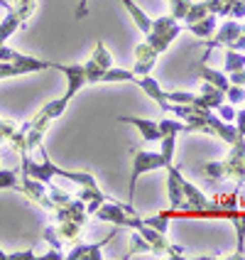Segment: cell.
<instances>
[{
  "label": "cell",
  "mask_w": 245,
  "mask_h": 260,
  "mask_svg": "<svg viewBox=\"0 0 245 260\" xmlns=\"http://www.w3.org/2000/svg\"><path fill=\"white\" fill-rule=\"evenodd\" d=\"M199 76H201V81H208V84H214L218 86L223 93H226V88L231 86V81H228V74L226 72H218L214 67H206V61H201V67H199Z\"/></svg>",
  "instance_id": "2e32d148"
},
{
  "label": "cell",
  "mask_w": 245,
  "mask_h": 260,
  "mask_svg": "<svg viewBox=\"0 0 245 260\" xmlns=\"http://www.w3.org/2000/svg\"><path fill=\"white\" fill-rule=\"evenodd\" d=\"M0 8H3V10H13V5H10V0H0Z\"/></svg>",
  "instance_id": "836d02e7"
},
{
  "label": "cell",
  "mask_w": 245,
  "mask_h": 260,
  "mask_svg": "<svg viewBox=\"0 0 245 260\" xmlns=\"http://www.w3.org/2000/svg\"><path fill=\"white\" fill-rule=\"evenodd\" d=\"M184 174L179 170V165H169L167 167V199H169V211H177L184 206Z\"/></svg>",
  "instance_id": "9c48e42d"
},
{
  "label": "cell",
  "mask_w": 245,
  "mask_h": 260,
  "mask_svg": "<svg viewBox=\"0 0 245 260\" xmlns=\"http://www.w3.org/2000/svg\"><path fill=\"white\" fill-rule=\"evenodd\" d=\"M130 157H132V170H130L128 179V204L135 206V189H137L140 177L155 172V170H167L169 165L162 157V152H155V150H130Z\"/></svg>",
  "instance_id": "3957f363"
},
{
  "label": "cell",
  "mask_w": 245,
  "mask_h": 260,
  "mask_svg": "<svg viewBox=\"0 0 245 260\" xmlns=\"http://www.w3.org/2000/svg\"><path fill=\"white\" fill-rule=\"evenodd\" d=\"M88 15V0H79V5H76V20H84Z\"/></svg>",
  "instance_id": "1f68e13d"
},
{
  "label": "cell",
  "mask_w": 245,
  "mask_h": 260,
  "mask_svg": "<svg viewBox=\"0 0 245 260\" xmlns=\"http://www.w3.org/2000/svg\"><path fill=\"white\" fill-rule=\"evenodd\" d=\"M235 128H238V135H243L245 138V106L235 113Z\"/></svg>",
  "instance_id": "4dcf8cb0"
},
{
  "label": "cell",
  "mask_w": 245,
  "mask_h": 260,
  "mask_svg": "<svg viewBox=\"0 0 245 260\" xmlns=\"http://www.w3.org/2000/svg\"><path fill=\"white\" fill-rule=\"evenodd\" d=\"M182 32H184V22L182 20H177L172 15H159V17H152V27L145 35L147 37L145 42L150 44L157 54H162V52H167L172 47L174 40Z\"/></svg>",
  "instance_id": "277c9868"
},
{
  "label": "cell",
  "mask_w": 245,
  "mask_h": 260,
  "mask_svg": "<svg viewBox=\"0 0 245 260\" xmlns=\"http://www.w3.org/2000/svg\"><path fill=\"white\" fill-rule=\"evenodd\" d=\"M167 3H169V0H167Z\"/></svg>",
  "instance_id": "74e56055"
},
{
  "label": "cell",
  "mask_w": 245,
  "mask_h": 260,
  "mask_svg": "<svg viewBox=\"0 0 245 260\" xmlns=\"http://www.w3.org/2000/svg\"><path fill=\"white\" fill-rule=\"evenodd\" d=\"M243 32V27H240V20H233V17H226L221 25L216 27V32L208 37V42H206V54H203V59L208 57L216 47H231L233 40L238 37Z\"/></svg>",
  "instance_id": "52a82bcc"
},
{
  "label": "cell",
  "mask_w": 245,
  "mask_h": 260,
  "mask_svg": "<svg viewBox=\"0 0 245 260\" xmlns=\"http://www.w3.org/2000/svg\"><path fill=\"white\" fill-rule=\"evenodd\" d=\"M15 54L13 47H8V44H0V61H10Z\"/></svg>",
  "instance_id": "d6a6232c"
},
{
  "label": "cell",
  "mask_w": 245,
  "mask_h": 260,
  "mask_svg": "<svg viewBox=\"0 0 245 260\" xmlns=\"http://www.w3.org/2000/svg\"><path fill=\"white\" fill-rule=\"evenodd\" d=\"M37 258L34 250H17V253H8V260H32Z\"/></svg>",
  "instance_id": "f546056e"
},
{
  "label": "cell",
  "mask_w": 245,
  "mask_h": 260,
  "mask_svg": "<svg viewBox=\"0 0 245 260\" xmlns=\"http://www.w3.org/2000/svg\"><path fill=\"white\" fill-rule=\"evenodd\" d=\"M226 101V93L221 91L218 86L208 84V81H201V88H199V103L208 111H216L221 103Z\"/></svg>",
  "instance_id": "4fadbf2b"
},
{
  "label": "cell",
  "mask_w": 245,
  "mask_h": 260,
  "mask_svg": "<svg viewBox=\"0 0 245 260\" xmlns=\"http://www.w3.org/2000/svg\"><path fill=\"white\" fill-rule=\"evenodd\" d=\"M235 113H238V106H233V103H228V101H223L216 108V116L223 118L226 123H235Z\"/></svg>",
  "instance_id": "d4e9b609"
},
{
  "label": "cell",
  "mask_w": 245,
  "mask_h": 260,
  "mask_svg": "<svg viewBox=\"0 0 245 260\" xmlns=\"http://www.w3.org/2000/svg\"><path fill=\"white\" fill-rule=\"evenodd\" d=\"M116 233L118 231H111L108 233V238H103L101 243H74L72 250L69 253H64L69 260H103V253H101V248L103 246H108V241H113L116 238Z\"/></svg>",
  "instance_id": "30bf717a"
},
{
  "label": "cell",
  "mask_w": 245,
  "mask_h": 260,
  "mask_svg": "<svg viewBox=\"0 0 245 260\" xmlns=\"http://www.w3.org/2000/svg\"><path fill=\"white\" fill-rule=\"evenodd\" d=\"M226 101L233 103V106H243L245 103V86L231 84V86L226 88Z\"/></svg>",
  "instance_id": "603a6c76"
},
{
  "label": "cell",
  "mask_w": 245,
  "mask_h": 260,
  "mask_svg": "<svg viewBox=\"0 0 245 260\" xmlns=\"http://www.w3.org/2000/svg\"><path fill=\"white\" fill-rule=\"evenodd\" d=\"M0 120H3V118H0Z\"/></svg>",
  "instance_id": "8d00e7d4"
},
{
  "label": "cell",
  "mask_w": 245,
  "mask_h": 260,
  "mask_svg": "<svg viewBox=\"0 0 245 260\" xmlns=\"http://www.w3.org/2000/svg\"><path fill=\"white\" fill-rule=\"evenodd\" d=\"M226 17L233 20H245V0H231L226 8Z\"/></svg>",
  "instance_id": "484cf974"
},
{
  "label": "cell",
  "mask_w": 245,
  "mask_h": 260,
  "mask_svg": "<svg viewBox=\"0 0 245 260\" xmlns=\"http://www.w3.org/2000/svg\"><path fill=\"white\" fill-rule=\"evenodd\" d=\"M231 147V152L218 162H208L203 165V177L211 182H223L231 179L238 187L245 184V138H238Z\"/></svg>",
  "instance_id": "7a4b0ae2"
},
{
  "label": "cell",
  "mask_w": 245,
  "mask_h": 260,
  "mask_svg": "<svg viewBox=\"0 0 245 260\" xmlns=\"http://www.w3.org/2000/svg\"><path fill=\"white\" fill-rule=\"evenodd\" d=\"M120 3H123V8L128 10L130 20L135 22V27L140 29L143 35H147V32H150V27H152V17L145 13V10L137 5V3H135V0H120Z\"/></svg>",
  "instance_id": "9a60e30c"
},
{
  "label": "cell",
  "mask_w": 245,
  "mask_h": 260,
  "mask_svg": "<svg viewBox=\"0 0 245 260\" xmlns=\"http://www.w3.org/2000/svg\"><path fill=\"white\" fill-rule=\"evenodd\" d=\"M20 25H22V22H20L17 13H15V10H8V15L0 20V44H8V40L20 29Z\"/></svg>",
  "instance_id": "e0dca14e"
},
{
  "label": "cell",
  "mask_w": 245,
  "mask_h": 260,
  "mask_svg": "<svg viewBox=\"0 0 245 260\" xmlns=\"http://www.w3.org/2000/svg\"><path fill=\"white\" fill-rule=\"evenodd\" d=\"M145 223L152 226V229H157V231H162V233H167V229H169V216H167V211H162L157 216H147Z\"/></svg>",
  "instance_id": "cb8c5ba5"
},
{
  "label": "cell",
  "mask_w": 245,
  "mask_h": 260,
  "mask_svg": "<svg viewBox=\"0 0 245 260\" xmlns=\"http://www.w3.org/2000/svg\"><path fill=\"white\" fill-rule=\"evenodd\" d=\"M17 184H20L17 170H0V191L3 189H17Z\"/></svg>",
  "instance_id": "44dd1931"
},
{
  "label": "cell",
  "mask_w": 245,
  "mask_h": 260,
  "mask_svg": "<svg viewBox=\"0 0 245 260\" xmlns=\"http://www.w3.org/2000/svg\"><path fill=\"white\" fill-rule=\"evenodd\" d=\"M228 81H231V84H238V86H245V67L228 74Z\"/></svg>",
  "instance_id": "f1b7e54d"
},
{
  "label": "cell",
  "mask_w": 245,
  "mask_h": 260,
  "mask_svg": "<svg viewBox=\"0 0 245 260\" xmlns=\"http://www.w3.org/2000/svg\"><path fill=\"white\" fill-rule=\"evenodd\" d=\"M0 260H8V253H5L3 248H0Z\"/></svg>",
  "instance_id": "e575fe53"
},
{
  "label": "cell",
  "mask_w": 245,
  "mask_h": 260,
  "mask_svg": "<svg viewBox=\"0 0 245 260\" xmlns=\"http://www.w3.org/2000/svg\"><path fill=\"white\" fill-rule=\"evenodd\" d=\"M120 123H128L132 128L140 133L145 143H159L162 138V130H159V123L157 120H150V118H137V116H118Z\"/></svg>",
  "instance_id": "8fae6325"
},
{
  "label": "cell",
  "mask_w": 245,
  "mask_h": 260,
  "mask_svg": "<svg viewBox=\"0 0 245 260\" xmlns=\"http://www.w3.org/2000/svg\"><path fill=\"white\" fill-rule=\"evenodd\" d=\"M240 27H243V32H245V20H240Z\"/></svg>",
  "instance_id": "d590c367"
},
{
  "label": "cell",
  "mask_w": 245,
  "mask_h": 260,
  "mask_svg": "<svg viewBox=\"0 0 245 260\" xmlns=\"http://www.w3.org/2000/svg\"><path fill=\"white\" fill-rule=\"evenodd\" d=\"M17 130V125H15L13 120H0V145H8L10 143V138H13V133Z\"/></svg>",
  "instance_id": "83f0119b"
},
{
  "label": "cell",
  "mask_w": 245,
  "mask_h": 260,
  "mask_svg": "<svg viewBox=\"0 0 245 260\" xmlns=\"http://www.w3.org/2000/svg\"><path fill=\"white\" fill-rule=\"evenodd\" d=\"M245 67V54L243 52H238V49H226V67H223V72L231 74L235 69H243Z\"/></svg>",
  "instance_id": "d6986e66"
},
{
  "label": "cell",
  "mask_w": 245,
  "mask_h": 260,
  "mask_svg": "<svg viewBox=\"0 0 245 260\" xmlns=\"http://www.w3.org/2000/svg\"><path fill=\"white\" fill-rule=\"evenodd\" d=\"M157 52L150 47L147 42H140L135 47V64H132V72L137 74V76H145V74H150L155 69V64H157Z\"/></svg>",
  "instance_id": "7c38bea8"
},
{
  "label": "cell",
  "mask_w": 245,
  "mask_h": 260,
  "mask_svg": "<svg viewBox=\"0 0 245 260\" xmlns=\"http://www.w3.org/2000/svg\"><path fill=\"white\" fill-rule=\"evenodd\" d=\"M15 191H20L27 202L42 206L47 214H52V211H54V202L49 199L47 182H40V179H34V177H29V174H22V177H20V184H17Z\"/></svg>",
  "instance_id": "5b68a950"
},
{
  "label": "cell",
  "mask_w": 245,
  "mask_h": 260,
  "mask_svg": "<svg viewBox=\"0 0 245 260\" xmlns=\"http://www.w3.org/2000/svg\"><path fill=\"white\" fill-rule=\"evenodd\" d=\"M137 253H150V246H147V241H145L140 233L132 231V236H130V250L125 258H132V255H137Z\"/></svg>",
  "instance_id": "ffe728a7"
},
{
  "label": "cell",
  "mask_w": 245,
  "mask_h": 260,
  "mask_svg": "<svg viewBox=\"0 0 245 260\" xmlns=\"http://www.w3.org/2000/svg\"><path fill=\"white\" fill-rule=\"evenodd\" d=\"M44 241H47V243H49V248H64V241H61V238H59V233H57V229H54V223H52V226H47V229H44Z\"/></svg>",
  "instance_id": "4316f807"
},
{
  "label": "cell",
  "mask_w": 245,
  "mask_h": 260,
  "mask_svg": "<svg viewBox=\"0 0 245 260\" xmlns=\"http://www.w3.org/2000/svg\"><path fill=\"white\" fill-rule=\"evenodd\" d=\"M184 27H187L189 32H194L196 37L208 40V37L216 32V27H218V15L216 13H208V15H203L201 20H194V22H189V25H184Z\"/></svg>",
  "instance_id": "5bb4252c"
},
{
  "label": "cell",
  "mask_w": 245,
  "mask_h": 260,
  "mask_svg": "<svg viewBox=\"0 0 245 260\" xmlns=\"http://www.w3.org/2000/svg\"><path fill=\"white\" fill-rule=\"evenodd\" d=\"M111 67H113V57H111L108 47L98 40V42H96V47H93V52H91V57H88V61H84L86 81H88V84H101L103 74L108 72Z\"/></svg>",
  "instance_id": "8992f818"
},
{
  "label": "cell",
  "mask_w": 245,
  "mask_h": 260,
  "mask_svg": "<svg viewBox=\"0 0 245 260\" xmlns=\"http://www.w3.org/2000/svg\"><path fill=\"white\" fill-rule=\"evenodd\" d=\"M191 3H194V0H169V15L177 17V20H184L189 13V8H191Z\"/></svg>",
  "instance_id": "7402d4cb"
},
{
  "label": "cell",
  "mask_w": 245,
  "mask_h": 260,
  "mask_svg": "<svg viewBox=\"0 0 245 260\" xmlns=\"http://www.w3.org/2000/svg\"><path fill=\"white\" fill-rule=\"evenodd\" d=\"M57 72H61L64 76H66V91H64V99H69V101H74V96H76L84 86H88L84 64H61V61H59Z\"/></svg>",
  "instance_id": "ba28073f"
},
{
  "label": "cell",
  "mask_w": 245,
  "mask_h": 260,
  "mask_svg": "<svg viewBox=\"0 0 245 260\" xmlns=\"http://www.w3.org/2000/svg\"><path fill=\"white\" fill-rule=\"evenodd\" d=\"M10 5H13V10L17 13V17H20L22 25L29 22V17H32L34 10H37V0H13Z\"/></svg>",
  "instance_id": "ac0fdd59"
},
{
  "label": "cell",
  "mask_w": 245,
  "mask_h": 260,
  "mask_svg": "<svg viewBox=\"0 0 245 260\" xmlns=\"http://www.w3.org/2000/svg\"><path fill=\"white\" fill-rule=\"evenodd\" d=\"M69 99H64V96H59V99H52V101H47L34 113V116L29 118L27 123H22L20 128L13 133V138H10V150H15L17 155H29V150H37L44 140V133L49 130V125L57 120V118L64 116V111L69 108Z\"/></svg>",
  "instance_id": "6da1fadb"
}]
</instances>
